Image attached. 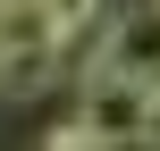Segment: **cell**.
Wrapping results in <instances>:
<instances>
[{"label":"cell","instance_id":"cell-1","mask_svg":"<svg viewBox=\"0 0 160 151\" xmlns=\"http://www.w3.org/2000/svg\"><path fill=\"white\" fill-rule=\"evenodd\" d=\"M76 118L101 134V143H143V118H152V84H127V76H101V67H84V101H76Z\"/></svg>","mask_w":160,"mask_h":151},{"label":"cell","instance_id":"cell-2","mask_svg":"<svg viewBox=\"0 0 160 151\" xmlns=\"http://www.w3.org/2000/svg\"><path fill=\"white\" fill-rule=\"evenodd\" d=\"M101 76H127V84H160V0L127 8L110 34H101Z\"/></svg>","mask_w":160,"mask_h":151},{"label":"cell","instance_id":"cell-3","mask_svg":"<svg viewBox=\"0 0 160 151\" xmlns=\"http://www.w3.org/2000/svg\"><path fill=\"white\" fill-rule=\"evenodd\" d=\"M34 17H42V34L68 50V42H84V34L101 25V0H34Z\"/></svg>","mask_w":160,"mask_h":151},{"label":"cell","instance_id":"cell-4","mask_svg":"<svg viewBox=\"0 0 160 151\" xmlns=\"http://www.w3.org/2000/svg\"><path fill=\"white\" fill-rule=\"evenodd\" d=\"M42 151H110V143H101L84 118H68V126H51V143H42Z\"/></svg>","mask_w":160,"mask_h":151},{"label":"cell","instance_id":"cell-5","mask_svg":"<svg viewBox=\"0 0 160 151\" xmlns=\"http://www.w3.org/2000/svg\"><path fill=\"white\" fill-rule=\"evenodd\" d=\"M143 143H160V84H152V118H143Z\"/></svg>","mask_w":160,"mask_h":151}]
</instances>
